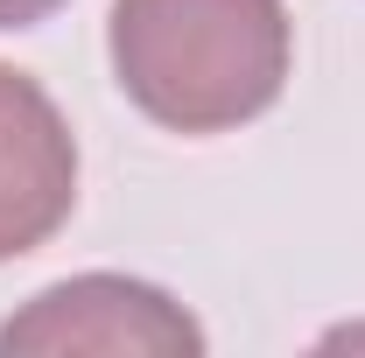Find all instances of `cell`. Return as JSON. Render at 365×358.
<instances>
[{"mask_svg":"<svg viewBox=\"0 0 365 358\" xmlns=\"http://www.w3.org/2000/svg\"><path fill=\"white\" fill-rule=\"evenodd\" d=\"M106 56L140 120L211 140L274 113L295 71V21L288 0H113Z\"/></svg>","mask_w":365,"mask_h":358,"instance_id":"1","label":"cell"},{"mask_svg":"<svg viewBox=\"0 0 365 358\" xmlns=\"http://www.w3.org/2000/svg\"><path fill=\"white\" fill-rule=\"evenodd\" d=\"M63 358V352H98V358H197L204 323L182 310L169 288L134 281V274H71L0 323V358Z\"/></svg>","mask_w":365,"mask_h":358,"instance_id":"2","label":"cell"},{"mask_svg":"<svg viewBox=\"0 0 365 358\" xmlns=\"http://www.w3.org/2000/svg\"><path fill=\"white\" fill-rule=\"evenodd\" d=\"M78 211V134L29 71L0 63V267L49 246Z\"/></svg>","mask_w":365,"mask_h":358,"instance_id":"3","label":"cell"},{"mask_svg":"<svg viewBox=\"0 0 365 358\" xmlns=\"http://www.w3.org/2000/svg\"><path fill=\"white\" fill-rule=\"evenodd\" d=\"M56 7H63V0H0V29H36Z\"/></svg>","mask_w":365,"mask_h":358,"instance_id":"4","label":"cell"}]
</instances>
